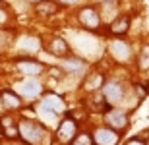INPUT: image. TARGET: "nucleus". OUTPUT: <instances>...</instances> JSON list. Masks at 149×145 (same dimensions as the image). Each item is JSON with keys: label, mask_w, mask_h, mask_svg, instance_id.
Listing matches in <instances>:
<instances>
[{"label": "nucleus", "mask_w": 149, "mask_h": 145, "mask_svg": "<svg viewBox=\"0 0 149 145\" xmlns=\"http://www.w3.org/2000/svg\"><path fill=\"white\" fill-rule=\"evenodd\" d=\"M103 81H105V78H103V74H93L91 78L85 81V89L87 91H95L99 89L101 85H103Z\"/></svg>", "instance_id": "15"}, {"label": "nucleus", "mask_w": 149, "mask_h": 145, "mask_svg": "<svg viewBox=\"0 0 149 145\" xmlns=\"http://www.w3.org/2000/svg\"><path fill=\"white\" fill-rule=\"evenodd\" d=\"M58 2H62V4H68V6H72V4H77L79 0H58Z\"/></svg>", "instance_id": "22"}, {"label": "nucleus", "mask_w": 149, "mask_h": 145, "mask_svg": "<svg viewBox=\"0 0 149 145\" xmlns=\"http://www.w3.org/2000/svg\"><path fill=\"white\" fill-rule=\"evenodd\" d=\"M43 105L47 106V108H50V110H54L56 114H58V112H64V108H66V105H64V101H62L58 95H52V93H49V95H45V99H43Z\"/></svg>", "instance_id": "11"}, {"label": "nucleus", "mask_w": 149, "mask_h": 145, "mask_svg": "<svg viewBox=\"0 0 149 145\" xmlns=\"http://www.w3.org/2000/svg\"><path fill=\"white\" fill-rule=\"evenodd\" d=\"M29 2H41V0H29Z\"/></svg>", "instance_id": "24"}, {"label": "nucleus", "mask_w": 149, "mask_h": 145, "mask_svg": "<svg viewBox=\"0 0 149 145\" xmlns=\"http://www.w3.org/2000/svg\"><path fill=\"white\" fill-rule=\"evenodd\" d=\"M41 112H43V114H45L47 118H49V120H56V116H58V114H56L54 110H50V108H47L45 105L41 106Z\"/></svg>", "instance_id": "20"}, {"label": "nucleus", "mask_w": 149, "mask_h": 145, "mask_svg": "<svg viewBox=\"0 0 149 145\" xmlns=\"http://www.w3.org/2000/svg\"><path fill=\"white\" fill-rule=\"evenodd\" d=\"M49 50H50V54H54V56H66L70 52V46H68V43L62 37H54L50 41Z\"/></svg>", "instance_id": "10"}, {"label": "nucleus", "mask_w": 149, "mask_h": 145, "mask_svg": "<svg viewBox=\"0 0 149 145\" xmlns=\"http://www.w3.org/2000/svg\"><path fill=\"white\" fill-rule=\"evenodd\" d=\"M72 145H93V139L89 134H79L72 139Z\"/></svg>", "instance_id": "17"}, {"label": "nucleus", "mask_w": 149, "mask_h": 145, "mask_svg": "<svg viewBox=\"0 0 149 145\" xmlns=\"http://www.w3.org/2000/svg\"><path fill=\"white\" fill-rule=\"evenodd\" d=\"M2 134H4L6 137H17V135H19V132L16 130V126H14V124H8V126H2Z\"/></svg>", "instance_id": "18"}, {"label": "nucleus", "mask_w": 149, "mask_h": 145, "mask_svg": "<svg viewBox=\"0 0 149 145\" xmlns=\"http://www.w3.org/2000/svg\"><path fill=\"white\" fill-rule=\"evenodd\" d=\"M103 97L109 105H118L122 99H124V89H122L120 83H116V81H111V83H107L103 87Z\"/></svg>", "instance_id": "4"}, {"label": "nucleus", "mask_w": 149, "mask_h": 145, "mask_svg": "<svg viewBox=\"0 0 149 145\" xmlns=\"http://www.w3.org/2000/svg\"><path fill=\"white\" fill-rule=\"evenodd\" d=\"M4 19H6V14H4V12H0V23L4 22Z\"/></svg>", "instance_id": "23"}, {"label": "nucleus", "mask_w": 149, "mask_h": 145, "mask_svg": "<svg viewBox=\"0 0 149 145\" xmlns=\"http://www.w3.org/2000/svg\"><path fill=\"white\" fill-rule=\"evenodd\" d=\"M76 134H77V124L72 118H64L60 122V126H58V130H56V135H58V139L62 143H70L76 137Z\"/></svg>", "instance_id": "2"}, {"label": "nucleus", "mask_w": 149, "mask_h": 145, "mask_svg": "<svg viewBox=\"0 0 149 145\" xmlns=\"http://www.w3.org/2000/svg\"><path fill=\"white\" fill-rule=\"evenodd\" d=\"M147 145H149V139H147Z\"/></svg>", "instance_id": "26"}, {"label": "nucleus", "mask_w": 149, "mask_h": 145, "mask_svg": "<svg viewBox=\"0 0 149 145\" xmlns=\"http://www.w3.org/2000/svg\"><path fill=\"white\" fill-rule=\"evenodd\" d=\"M79 23H81L85 29H91V31H93V29H99L101 17L93 8H83V10H79Z\"/></svg>", "instance_id": "5"}, {"label": "nucleus", "mask_w": 149, "mask_h": 145, "mask_svg": "<svg viewBox=\"0 0 149 145\" xmlns=\"http://www.w3.org/2000/svg\"><path fill=\"white\" fill-rule=\"evenodd\" d=\"M105 120H107V124H109V126H111L112 130H118V132H120V130H124L128 126V116H126V112L124 110H109L105 114Z\"/></svg>", "instance_id": "6"}, {"label": "nucleus", "mask_w": 149, "mask_h": 145, "mask_svg": "<svg viewBox=\"0 0 149 145\" xmlns=\"http://www.w3.org/2000/svg\"><path fill=\"white\" fill-rule=\"evenodd\" d=\"M19 93H22V97H25V99H35V97L41 93V83L35 81V79H27V81H23V83L19 85Z\"/></svg>", "instance_id": "9"}, {"label": "nucleus", "mask_w": 149, "mask_h": 145, "mask_svg": "<svg viewBox=\"0 0 149 145\" xmlns=\"http://www.w3.org/2000/svg\"><path fill=\"white\" fill-rule=\"evenodd\" d=\"M99 2H107V0H99Z\"/></svg>", "instance_id": "25"}, {"label": "nucleus", "mask_w": 149, "mask_h": 145, "mask_svg": "<svg viewBox=\"0 0 149 145\" xmlns=\"http://www.w3.org/2000/svg\"><path fill=\"white\" fill-rule=\"evenodd\" d=\"M139 66L141 68H149V49H143L141 58H139Z\"/></svg>", "instance_id": "19"}, {"label": "nucleus", "mask_w": 149, "mask_h": 145, "mask_svg": "<svg viewBox=\"0 0 149 145\" xmlns=\"http://www.w3.org/2000/svg\"><path fill=\"white\" fill-rule=\"evenodd\" d=\"M17 70L25 76H39L43 74V64L35 60H19L17 62Z\"/></svg>", "instance_id": "7"}, {"label": "nucleus", "mask_w": 149, "mask_h": 145, "mask_svg": "<svg viewBox=\"0 0 149 145\" xmlns=\"http://www.w3.org/2000/svg\"><path fill=\"white\" fill-rule=\"evenodd\" d=\"M111 52H112V56H114L116 60H120V62L130 60V56H132L130 46H128L126 43H122V41H114V43H112L111 45Z\"/></svg>", "instance_id": "8"}, {"label": "nucleus", "mask_w": 149, "mask_h": 145, "mask_svg": "<svg viewBox=\"0 0 149 145\" xmlns=\"http://www.w3.org/2000/svg\"><path fill=\"white\" fill-rule=\"evenodd\" d=\"M35 10H37L39 16L49 17V16H54L56 12H58V6H56L54 2H50V0H41V2H37Z\"/></svg>", "instance_id": "13"}, {"label": "nucleus", "mask_w": 149, "mask_h": 145, "mask_svg": "<svg viewBox=\"0 0 149 145\" xmlns=\"http://www.w3.org/2000/svg\"><path fill=\"white\" fill-rule=\"evenodd\" d=\"M2 105L6 106V108H19V106L23 105L22 97L17 95V93H14V91H2Z\"/></svg>", "instance_id": "12"}, {"label": "nucleus", "mask_w": 149, "mask_h": 145, "mask_svg": "<svg viewBox=\"0 0 149 145\" xmlns=\"http://www.w3.org/2000/svg\"><path fill=\"white\" fill-rule=\"evenodd\" d=\"M120 134L112 128H97L95 130V143L97 145H116Z\"/></svg>", "instance_id": "3"}, {"label": "nucleus", "mask_w": 149, "mask_h": 145, "mask_svg": "<svg viewBox=\"0 0 149 145\" xmlns=\"http://www.w3.org/2000/svg\"><path fill=\"white\" fill-rule=\"evenodd\" d=\"M130 29V17L128 16H120V17H116L114 22L111 23V31L114 35H124Z\"/></svg>", "instance_id": "14"}, {"label": "nucleus", "mask_w": 149, "mask_h": 145, "mask_svg": "<svg viewBox=\"0 0 149 145\" xmlns=\"http://www.w3.org/2000/svg\"><path fill=\"white\" fill-rule=\"evenodd\" d=\"M126 145H147V143H145V141H141L139 137H134V139L126 141Z\"/></svg>", "instance_id": "21"}, {"label": "nucleus", "mask_w": 149, "mask_h": 145, "mask_svg": "<svg viewBox=\"0 0 149 145\" xmlns=\"http://www.w3.org/2000/svg\"><path fill=\"white\" fill-rule=\"evenodd\" d=\"M83 60H79V58H72V60H66L62 62V68L66 70V72H79V70H83Z\"/></svg>", "instance_id": "16"}, {"label": "nucleus", "mask_w": 149, "mask_h": 145, "mask_svg": "<svg viewBox=\"0 0 149 145\" xmlns=\"http://www.w3.org/2000/svg\"><path fill=\"white\" fill-rule=\"evenodd\" d=\"M17 132H19V135H22L27 143H33V145H43L45 139L49 137V134H47V130H45L43 124L35 122V120H27V118L19 122Z\"/></svg>", "instance_id": "1"}]
</instances>
